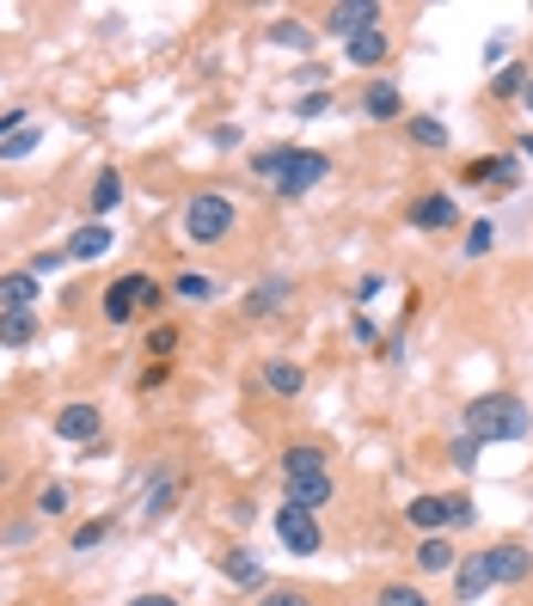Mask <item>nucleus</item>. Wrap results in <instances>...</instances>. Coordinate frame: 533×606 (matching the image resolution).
I'll return each mask as SVG.
<instances>
[{
	"label": "nucleus",
	"mask_w": 533,
	"mask_h": 606,
	"mask_svg": "<svg viewBox=\"0 0 533 606\" xmlns=\"http://www.w3.org/2000/svg\"><path fill=\"white\" fill-rule=\"evenodd\" d=\"M135 306H160V289H154V276H147V270H129V276L111 282L105 301H98V313H105V325H129Z\"/></svg>",
	"instance_id": "nucleus-5"
},
{
	"label": "nucleus",
	"mask_w": 533,
	"mask_h": 606,
	"mask_svg": "<svg viewBox=\"0 0 533 606\" xmlns=\"http://www.w3.org/2000/svg\"><path fill=\"white\" fill-rule=\"evenodd\" d=\"M43 331L38 313H0V349H31Z\"/></svg>",
	"instance_id": "nucleus-21"
},
{
	"label": "nucleus",
	"mask_w": 533,
	"mask_h": 606,
	"mask_svg": "<svg viewBox=\"0 0 533 606\" xmlns=\"http://www.w3.org/2000/svg\"><path fill=\"white\" fill-rule=\"evenodd\" d=\"M417 576H453V564H460V552H453L448 533H429V540H417Z\"/></svg>",
	"instance_id": "nucleus-17"
},
{
	"label": "nucleus",
	"mask_w": 533,
	"mask_h": 606,
	"mask_svg": "<svg viewBox=\"0 0 533 606\" xmlns=\"http://www.w3.org/2000/svg\"><path fill=\"white\" fill-rule=\"evenodd\" d=\"M282 159H289V142H282V147H264V154H252V171H258V178H264V185H276Z\"/></svg>",
	"instance_id": "nucleus-33"
},
{
	"label": "nucleus",
	"mask_w": 533,
	"mask_h": 606,
	"mask_svg": "<svg viewBox=\"0 0 533 606\" xmlns=\"http://www.w3.org/2000/svg\"><path fill=\"white\" fill-rule=\"evenodd\" d=\"M527 80H533V67H527V62H509V67H497V80H491V98H521V93H527Z\"/></svg>",
	"instance_id": "nucleus-26"
},
{
	"label": "nucleus",
	"mask_w": 533,
	"mask_h": 606,
	"mask_svg": "<svg viewBox=\"0 0 533 606\" xmlns=\"http://www.w3.org/2000/svg\"><path fill=\"white\" fill-rule=\"evenodd\" d=\"M325 178H332V154H320V147H289V159H282L270 190H276L282 202H301L307 190H320Z\"/></svg>",
	"instance_id": "nucleus-4"
},
{
	"label": "nucleus",
	"mask_w": 533,
	"mask_h": 606,
	"mask_svg": "<svg viewBox=\"0 0 533 606\" xmlns=\"http://www.w3.org/2000/svg\"><path fill=\"white\" fill-rule=\"evenodd\" d=\"M38 142H43V123H31V129H19L13 142H0V159H25V154H38Z\"/></svg>",
	"instance_id": "nucleus-32"
},
{
	"label": "nucleus",
	"mask_w": 533,
	"mask_h": 606,
	"mask_svg": "<svg viewBox=\"0 0 533 606\" xmlns=\"http://www.w3.org/2000/svg\"><path fill=\"white\" fill-rule=\"evenodd\" d=\"M173 294H178V301H197V306H202V301H215V282L197 276V270H185V276L173 282Z\"/></svg>",
	"instance_id": "nucleus-31"
},
{
	"label": "nucleus",
	"mask_w": 533,
	"mask_h": 606,
	"mask_svg": "<svg viewBox=\"0 0 533 606\" xmlns=\"http://www.w3.org/2000/svg\"><path fill=\"white\" fill-rule=\"evenodd\" d=\"M294 111H301V117H325V111H332V93H307Z\"/></svg>",
	"instance_id": "nucleus-41"
},
{
	"label": "nucleus",
	"mask_w": 533,
	"mask_h": 606,
	"mask_svg": "<svg viewBox=\"0 0 533 606\" xmlns=\"http://www.w3.org/2000/svg\"><path fill=\"white\" fill-rule=\"evenodd\" d=\"M166 380H173V362H154V368L142 374V386H147V393H154V386H166Z\"/></svg>",
	"instance_id": "nucleus-43"
},
{
	"label": "nucleus",
	"mask_w": 533,
	"mask_h": 606,
	"mask_svg": "<svg viewBox=\"0 0 533 606\" xmlns=\"http://www.w3.org/2000/svg\"><path fill=\"white\" fill-rule=\"evenodd\" d=\"M264 386L276 398H301V393H307V368H301L294 356H270L264 362Z\"/></svg>",
	"instance_id": "nucleus-18"
},
{
	"label": "nucleus",
	"mask_w": 533,
	"mask_h": 606,
	"mask_svg": "<svg viewBox=\"0 0 533 606\" xmlns=\"http://www.w3.org/2000/svg\"><path fill=\"white\" fill-rule=\"evenodd\" d=\"M497 245V221H472L467 227V258H484Z\"/></svg>",
	"instance_id": "nucleus-34"
},
{
	"label": "nucleus",
	"mask_w": 533,
	"mask_h": 606,
	"mask_svg": "<svg viewBox=\"0 0 533 606\" xmlns=\"http://www.w3.org/2000/svg\"><path fill=\"white\" fill-rule=\"evenodd\" d=\"M467 436L479 441V448H491V441H527L533 436V410L521 405L515 393H484L467 405Z\"/></svg>",
	"instance_id": "nucleus-2"
},
{
	"label": "nucleus",
	"mask_w": 533,
	"mask_h": 606,
	"mask_svg": "<svg viewBox=\"0 0 533 606\" xmlns=\"http://www.w3.org/2000/svg\"><path fill=\"white\" fill-rule=\"evenodd\" d=\"M178 227H185L190 245H221V239L240 227V202L227 197V190H197V197L185 202V215H178Z\"/></svg>",
	"instance_id": "nucleus-3"
},
{
	"label": "nucleus",
	"mask_w": 533,
	"mask_h": 606,
	"mask_svg": "<svg viewBox=\"0 0 533 606\" xmlns=\"http://www.w3.org/2000/svg\"><path fill=\"white\" fill-rule=\"evenodd\" d=\"M111 527H117L111 514H98V521H81V527L67 533V552H98V545L111 540Z\"/></svg>",
	"instance_id": "nucleus-25"
},
{
	"label": "nucleus",
	"mask_w": 533,
	"mask_h": 606,
	"mask_svg": "<svg viewBox=\"0 0 533 606\" xmlns=\"http://www.w3.org/2000/svg\"><path fill=\"white\" fill-rule=\"evenodd\" d=\"M67 484H43V497H38V521H50V514H67Z\"/></svg>",
	"instance_id": "nucleus-35"
},
{
	"label": "nucleus",
	"mask_w": 533,
	"mask_h": 606,
	"mask_svg": "<svg viewBox=\"0 0 533 606\" xmlns=\"http://www.w3.org/2000/svg\"><path fill=\"white\" fill-rule=\"evenodd\" d=\"M374 606H429V594L417 588V582H380Z\"/></svg>",
	"instance_id": "nucleus-27"
},
{
	"label": "nucleus",
	"mask_w": 533,
	"mask_h": 606,
	"mask_svg": "<svg viewBox=\"0 0 533 606\" xmlns=\"http://www.w3.org/2000/svg\"><path fill=\"white\" fill-rule=\"evenodd\" d=\"M62 251H67V258H81V264H93V258H105V251H111V227L105 221H86Z\"/></svg>",
	"instance_id": "nucleus-22"
},
{
	"label": "nucleus",
	"mask_w": 533,
	"mask_h": 606,
	"mask_svg": "<svg viewBox=\"0 0 533 606\" xmlns=\"http://www.w3.org/2000/svg\"><path fill=\"white\" fill-rule=\"evenodd\" d=\"M374 25H387V13L374 7V0H337V7H325V31L332 38H362V31H374Z\"/></svg>",
	"instance_id": "nucleus-8"
},
{
	"label": "nucleus",
	"mask_w": 533,
	"mask_h": 606,
	"mask_svg": "<svg viewBox=\"0 0 533 606\" xmlns=\"http://www.w3.org/2000/svg\"><path fill=\"white\" fill-rule=\"evenodd\" d=\"M117 202H123V171H117V166H105V171L93 178V221H105V215L117 209Z\"/></svg>",
	"instance_id": "nucleus-24"
},
{
	"label": "nucleus",
	"mask_w": 533,
	"mask_h": 606,
	"mask_svg": "<svg viewBox=\"0 0 533 606\" xmlns=\"http://www.w3.org/2000/svg\"><path fill=\"white\" fill-rule=\"evenodd\" d=\"M13 484V460H0V490Z\"/></svg>",
	"instance_id": "nucleus-46"
},
{
	"label": "nucleus",
	"mask_w": 533,
	"mask_h": 606,
	"mask_svg": "<svg viewBox=\"0 0 533 606\" xmlns=\"http://www.w3.org/2000/svg\"><path fill=\"white\" fill-rule=\"evenodd\" d=\"M344 62L349 67H387L393 62V31L374 25V31H362V38H349L344 43Z\"/></svg>",
	"instance_id": "nucleus-14"
},
{
	"label": "nucleus",
	"mask_w": 533,
	"mask_h": 606,
	"mask_svg": "<svg viewBox=\"0 0 533 606\" xmlns=\"http://www.w3.org/2000/svg\"><path fill=\"white\" fill-rule=\"evenodd\" d=\"M282 472V502H294V509H313L320 514L325 502L337 497V472H332V453L320 448V441H289L276 460Z\"/></svg>",
	"instance_id": "nucleus-1"
},
{
	"label": "nucleus",
	"mask_w": 533,
	"mask_h": 606,
	"mask_svg": "<svg viewBox=\"0 0 533 606\" xmlns=\"http://www.w3.org/2000/svg\"><path fill=\"white\" fill-rule=\"evenodd\" d=\"M380 289H387V276H362V282H356V301H374Z\"/></svg>",
	"instance_id": "nucleus-44"
},
{
	"label": "nucleus",
	"mask_w": 533,
	"mask_h": 606,
	"mask_svg": "<svg viewBox=\"0 0 533 606\" xmlns=\"http://www.w3.org/2000/svg\"><path fill=\"white\" fill-rule=\"evenodd\" d=\"M491 588H497V576H491V557L484 552H467L453 564V600H484Z\"/></svg>",
	"instance_id": "nucleus-12"
},
{
	"label": "nucleus",
	"mask_w": 533,
	"mask_h": 606,
	"mask_svg": "<svg viewBox=\"0 0 533 606\" xmlns=\"http://www.w3.org/2000/svg\"><path fill=\"white\" fill-rule=\"evenodd\" d=\"M349 337H356V343H380V325H374L368 313H356V318H349Z\"/></svg>",
	"instance_id": "nucleus-40"
},
{
	"label": "nucleus",
	"mask_w": 533,
	"mask_h": 606,
	"mask_svg": "<svg viewBox=\"0 0 533 606\" xmlns=\"http://www.w3.org/2000/svg\"><path fill=\"white\" fill-rule=\"evenodd\" d=\"M521 105H527V117H533V80H527V93H521Z\"/></svg>",
	"instance_id": "nucleus-48"
},
{
	"label": "nucleus",
	"mask_w": 533,
	"mask_h": 606,
	"mask_svg": "<svg viewBox=\"0 0 533 606\" xmlns=\"http://www.w3.org/2000/svg\"><path fill=\"white\" fill-rule=\"evenodd\" d=\"M67 264V251H31V258H25V270H31V276H50V270H62Z\"/></svg>",
	"instance_id": "nucleus-38"
},
{
	"label": "nucleus",
	"mask_w": 533,
	"mask_h": 606,
	"mask_svg": "<svg viewBox=\"0 0 533 606\" xmlns=\"http://www.w3.org/2000/svg\"><path fill=\"white\" fill-rule=\"evenodd\" d=\"M31 533H38V521H13V527L0 533V545H25V540H31Z\"/></svg>",
	"instance_id": "nucleus-42"
},
{
	"label": "nucleus",
	"mask_w": 533,
	"mask_h": 606,
	"mask_svg": "<svg viewBox=\"0 0 533 606\" xmlns=\"http://www.w3.org/2000/svg\"><path fill=\"white\" fill-rule=\"evenodd\" d=\"M405 221H411L417 233H453V227H460V202H453L448 190H429V197H417L411 209H405Z\"/></svg>",
	"instance_id": "nucleus-9"
},
{
	"label": "nucleus",
	"mask_w": 533,
	"mask_h": 606,
	"mask_svg": "<svg viewBox=\"0 0 533 606\" xmlns=\"http://www.w3.org/2000/svg\"><path fill=\"white\" fill-rule=\"evenodd\" d=\"M43 294V282L31 270H13V276H0V313H31Z\"/></svg>",
	"instance_id": "nucleus-19"
},
{
	"label": "nucleus",
	"mask_w": 533,
	"mask_h": 606,
	"mask_svg": "<svg viewBox=\"0 0 533 606\" xmlns=\"http://www.w3.org/2000/svg\"><path fill=\"white\" fill-rule=\"evenodd\" d=\"M405 142L424 147V154H441V147H448V123L441 117H405Z\"/></svg>",
	"instance_id": "nucleus-23"
},
{
	"label": "nucleus",
	"mask_w": 533,
	"mask_h": 606,
	"mask_svg": "<svg viewBox=\"0 0 533 606\" xmlns=\"http://www.w3.org/2000/svg\"><path fill=\"white\" fill-rule=\"evenodd\" d=\"M448 514H453L448 527H453V533H467L472 521H479V502H472L467 490H448Z\"/></svg>",
	"instance_id": "nucleus-30"
},
{
	"label": "nucleus",
	"mask_w": 533,
	"mask_h": 606,
	"mask_svg": "<svg viewBox=\"0 0 533 606\" xmlns=\"http://www.w3.org/2000/svg\"><path fill=\"white\" fill-rule=\"evenodd\" d=\"M19 129H31V111H25V105H13V111H0V142H13Z\"/></svg>",
	"instance_id": "nucleus-39"
},
{
	"label": "nucleus",
	"mask_w": 533,
	"mask_h": 606,
	"mask_svg": "<svg viewBox=\"0 0 533 606\" xmlns=\"http://www.w3.org/2000/svg\"><path fill=\"white\" fill-rule=\"evenodd\" d=\"M289 294H294V282H289V276H264L252 294H245L240 313H245V318H276L282 306H289Z\"/></svg>",
	"instance_id": "nucleus-16"
},
{
	"label": "nucleus",
	"mask_w": 533,
	"mask_h": 606,
	"mask_svg": "<svg viewBox=\"0 0 533 606\" xmlns=\"http://www.w3.org/2000/svg\"><path fill=\"white\" fill-rule=\"evenodd\" d=\"M276 540H282V552H294V557H320V552H325L320 514H313V509H294V502H282V509H276Z\"/></svg>",
	"instance_id": "nucleus-7"
},
{
	"label": "nucleus",
	"mask_w": 533,
	"mask_h": 606,
	"mask_svg": "<svg viewBox=\"0 0 533 606\" xmlns=\"http://www.w3.org/2000/svg\"><path fill=\"white\" fill-rule=\"evenodd\" d=\"M521 178V154H484V159H467L460 166V185H515Z\"/></svg>",
	"instance_id": "nucleus-11"
},
{
	"label": "nucleus",
	"mask_w": 533,
	"mask_h": 606,
	"mask_svg": "<svg viewBox=\"0 0 533 606\" xmlns=\"http://www.w3.org/2000/svg\"><path fill=\"white\" fill-rule=\"evenodd\" d=\"M484 557H491V576H497V588H515V582H527V576H533V552H527V545H515V540H503V545H484Z\"/></svg>",
	"instance_id": "nucleus-10"
},
{
	"label": "nucleus",
	"mask_w": 533,
	"mask_h": 606,
	"mask_svg": "<svg viewBox=\"0 0 533 606\" xmlns=\"http://www.w3.org/2000/svg\"><path fill=\"white\" fill-rule=\"evenodd\" d=\"M147 349H154V362H166L178 349V325H154L147 331Z\"/></svg>",
	"instance_id": "nucleus-37"
},
{
	"label": "nucleus",
	"mask_w": 533,
	"mask_h": 606,
	"mask_svg": "<svg viewBox=\"0 0 533 606\" xmlns=\"http://www.w3.org/2000/svg\"><path fill=\"white\" fill-rule=\"evenodd\" d=\"M270 43H282V50H313V31L301 25V19H276V25H270Z\"/></svg>",
	"instance_id": "nucleus-28"
},
{
	"label": "nucleus",
	"mask_w": 533,
	"mask_h": 606,
	"mask_svg": "<svg viewBox=\"0 0 533 606\" xmlns=\"http://www.w3.org/2000/svg\"><path fill=\"white\" fill-rule=\"evenodd\" d=\"M521 154H527V159H533V129H527V135H521Z\"/></svg>",
	"instance_id": "nucleus-47"
},
{
	"label": "nucleus",
	"mask_w": 533,
	"mask_h": 606,
	"mask_svg": "<svg viewBox=\"0 0 533 606\" xmlns=\"http://www.w3.org/2000/svg\"><path fill=\"white\" fill-rule=\"evenodd\" d=\"M405 521H411L424 540H429V533H448V521H453V514H448V490H424V497H411V502H405Z\"/></svg>",
	"instance_id": "nucleus-13"
},
{
	"label": "nucleus",
	"mask_w": 533,
	"mask_h": 606,
	"mask_svg": "<svg viewBox=\"0 0 533 606\" xmlns=\"http://www.w3.org/2000/svg\"><path fill=\"white\" fill-rule=\"evenodd\" d=\"M479 453H484V448H479V441L467 436V429L453 436V466H460V472H479Z\"/></svg>",
	"instance_id": "nucleus-36"
},
{
	"label": "nucleus",
	"mask_w": 533,
	"mask_h": 606,
	"mask_svg": "<svg viewBox=\"0 0 533 606\" xmlns=\"http://www.w3.org/2000/svg\"><path fill=\"white\" fill-rule=\"evenodd\" d=\"M362 117L368 123H405V98L393 80H368V93H362Z\"/></svg>",
	"instance_id": "nucleus-15"
},
{
	"label": "nucleus",
	"mask_w": 533,
	"mask_h": 606,
	"mask_svg": "<svg viewBox=\"0 0 533 606\" xmlns=\"http://www.w3.org/2000/svg\"><path fill=\"white\" fill-rule=\"evenodd\" d=\"M55 441H67V448H98V436H105V410L93 405V398H67L62 410L50 417Z\"/></svg>",
	"instance_id": "nucleus-6"
},
{
	"label": "nucleus",
	"mask_w": 533,
	"mask_h": 606,
	"mask_svg": "<svg viewBox=\"0 0 533 606\" xmlns=\"http://www.w3.org/2000/svg\"><path fill=\"white\" fill-rule=\"evenodd\" d=\"M221 576L240 582V588H258V594L270 588V582H264V564H258L252 552H240V545H233V552H221Z\"/></svg>",
	"instance_id": "nucleus-20"
},
{
	"label": "nucleus",
	"mask_w": 533,
	"mask_h": 606,
	"mask_svg": "<svg viewBox=\"0 0 533 606\" xmlns=\"http://www.w3.org/2000/svg\"><path fill=\"white\" fill-rule=\"evenodd\" d=\"M129 606H185V600H178V594H135Z\"/></svg>",
	"instance_id": "nucleus-45"
},
{
	"label": "nucleus",
	"mask_w": 533,
	"mask_h": 606,
	"mask_svg": "<svg viewBox=\"0 0 533 606\" xmlns=\"http://www.w3.org/2000/svg\"><path fill=\"white\" fill-rule=\"evenodd\" d=\"M258 606H320L307 588H289V582H270L264 594H258Z\"/></svg>",
	"instance_id": "nucleus-29"
}]
</instances>
